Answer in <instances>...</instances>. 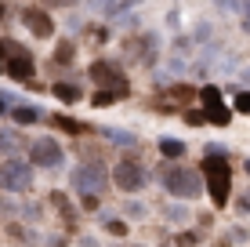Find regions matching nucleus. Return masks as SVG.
Segmentation results:
<instances>
[{
	"label": "nucleus",
	"mask_w": 250,
	"mask_h": 247,
	"mask_svg": "<svg viewBox=\"0 0 250 247\" xmlns=\"http://www.w3.org/2000/svg\"><path fill=\"white\" fill-rule=\"evenodd\" d=\"M4 66H7V62H4V51H0V69H4Z\"/></svg>",
	"instance_id": "obj_19"
},
{
	"label": "nucleus",
	"mask_w": 250,
	"mask_h": 247,
	"mask_svg": "<svg viewBox=\"0 0 250 247\" xmlns=\"http://www.w3.org/2000/svg\"><path fill=\"white\" fill-rule=\"evenodd\" d=\"M163 189L174 193V197L192 200V197H200V189H203V175L192 171V167H182V164H167L163 167Z\"/></svg>",
	"instance_id": "obj_2"
},
{
	"label": "nucleus",
	"mask_w": 250,
	"mask_h": 247,
	"mask_svg": "<svg viewBox=\"0 0 250 247\" xmlns=\"http://www.w3.org/2000/svg\"><path fill=\"white\" fill-rule=\"evenodd\" d=\"M22 22H25V29H29L33 37H40V40L55 37V19H51L44 7H25V11H22Z\"/></svg>",
	"instance_id": "obj_7"
},
{
	"label": "nucleus",
	"mask_w": 250,
	"mask_h": 247,
	"mask_svg": "<svg viewBox=\"0 0 250 247\" xmlns=\"http://www.w3.org/2000/svg\"><path fill=\"white\" fill-rule=\"evenodd\" d=\"M33 185V167L25 160H4L0 164V189L7 193H25Z\"/></svg>",
	"instance_id": "obj_6"
},
{
	"label": "nucleus",
	"mask_w": 250,
	"mask_h": 247,
	"mask_svg": "<svg viewBox=\"0 0 250 247\" xmlns=\"http://www.w3.org/2000/svg\"><path fill=\"white\" fill-rule=\"evenodd\" d=\"M51 91H55V95L62 98V102H76V98H80V91H76L73 84H55V88H51Z\"/></svg>",
	"instance_id": "obj_12"
},
{
	"label": "nucleus",
	"mask_w": 250,
	"mask_h": 247,
	"mask_svg": "<svg viewBox=\"0 0 250 247\" xmlns=\"http://www.w3.org/2000/svg\"><path fill=\"white\" fill-rule=\"evenodd\" d=\"M29 160L37 167H58V164H62V146H58L55 138H40V142H33Z\"/></svg>",
	"instance_id": "obj_9"
},
{
	"label": "nucleus",
	"mask_w": 250,
	"mask_h": 247,
	"mask_svg": "<svg viewBox=\"0 0 250 247\" xmlns=\"http://www.w3.org/2000/svg\"><path fill=\"white\" fill-rule=\"evenodd\" d=\"M87 73H91V80L105 91V95L94 98V106H109V102H116V98H127V76L120 73L116 62H105V58H102V62H91Z\"/></svg>",
	"instance_id": "obj_1"
},
{
	"label": "nucleus",
	"mask_w": 250,
	"mask_h": 247,
	"mask_svg": "<svg viewBox=\"0 0 250 247\" xmlns=\"http://www.w3.org/2000/svg\"><path fill=\"white\" fill-rule=\"evenodd\" d=\"M160 153H163V157H182L185 146H182V142H174V138H163L160 142Z\"/></svg>",
	"instance_id": "obj_13"
},
{
	"label": "nucleus",
	"mask_w": 250,
	"mask_h": 247,
	"mask_svg": "<svg viewBox=\"0 0 250 247\" xmlns=\"http://www.w3.org/2000/svg\"><path fill=\"white\" fill-rule=\"evenodd\" d=\"M105 164H98V160H87V164H80L73 171V189L80 193V197H94V193H102L105 189Z\"/></svg>",
	"instance_id": "obj_4"
},
{
	"label": "nucleus",
	"mask_w": 250,
	"mask_h": 247,
	"mask_svg": "<svg viewBox=\"0 0 250 247\" xmlns=\"http://www.w3.org/2000/svg\"><path fill=\"white\" fill-rule=\"evenodd\" d=\"M203 178L207 185H210V197L218 207H225L229 203V185H232V167L225 157H207L203 160Z\"/></svg>",
	"instance_id": "obj_3"
},
{
	"label": "nucleus",
	"mask_w": 250,
	"mask_h": 247,
	"mask_svg": "<svg viewBox=\"0 0 250 247\" xmlns=\"http://www.w3.org/2000/svg\"><path fill=\"white\" fill-rule=\"evenodd\" d=\"M73 55H76L73 44H58L55 55H51V62H55V66H73Z\"/></svg>",
	"instance_id": "obj_11"
},
{
	"label": "nucleus",
	"mask_w": 250,
	"mask_h": 247,
	"mask_svg": "<svg viewBox=\"0 0 250 247\" xmlns=\"http://www.w3.org/2000/svg\"><path fill=\"white\" fill-rule=\"evenodd\" d=\"M247 171H250V164H247Z\"/></svg>",
	"instance_id": "obj_22"
},
{
	"label": "nucleus",
	"mask_w": 250,
	"mask_h": 247,
	"mask_svg": "<svg viewBox=\"0 0 250 247\" xmlns=\"http://www.w3.org/2000/svg\"><path fill=\"white\" fill-rule=\"evenodd\" d=\"M0 19H4V0H0Z\"/></svg>",
	"instance_id": "obj_20"
},
{
	"label": "nucleus",
	"mask_w": 250,
	"mask_h": 247,
	"mask_svg": "<svg viewBox=\"0 0 250 247\" xmlns=\"http://www.w3.org/2000/svg\"><path fill=\"white\" fill-rule=\"evenodd\" d=\"M15 120L19 124H33L37 120V109H15Z\"/></svg>",
	"instance_id": "obj_14"
},
{
	"label": "nucleus",
	"mask_w": 250,
	"mask_h": 247,
	"mask_svg": "<svg viewBox=\"0 0 250 247\" xmlns=\"http://www.w3.org/2000/svg\"><path fill=\"white\" fill-rule=\"evenodd\" d=\"M239 207H243V211H247V215H250V189L243 193V197H239Z\"/></svg>",
	"instance_id": "obj_17"
},
{
	"label": "nucleus",
	"mask_w": 250,
	"mask_h": 247,
	"mask_svg": "<svg viewBox=\"0 0 250 247\" xmlns=\"http://www.w3.org/2000/svg\"><path fill=\"white\" fill-rule=\"evenodd\" d=\"M0 113H4V102H0Z\"/></svg>",
	"instance_id": "obj_21"
},
{
	"label": "nucleus",
	"mask_w": 250,
	"mask_h": 247,
	"mask_svg": "<svg viewBox=\"0 0 250 247\" xmlns=\"http://www.w3.org/2000/svg\"><path fill=\"white\" fill-rule=\"evenodd\" d=\"M145 182H149V171L138 160H120L113 167V185L120 193H138V189H145Z\"/></svg>",
	"instance_id": "obj_5"
},
{
	"label": "nucleus",
	"mask_w": 250,
	"mask_h": 247,
	"mask_svg": "<svg viewBox=\"0 0 250 247\" xmlns=\"http://www.w3.org/2000/svg\"><path fill=\"white\" fill-rule=\"evenodd\" d=\"M47 4H55V7H73L76 0H47Z\"/></svg>",
	"instance_id": "obj_18"
},
{
	"label": "nucleus",
	"mask_w": 250,
	"mask_h": 247,
	"mask_svg": "<svg viewBox=\"0 0 250 247\" xmlns=\"http://www.w3.org/2000/svg\"><path fill=\"white\" fill-rule=\"evenodd\" d=\"M203 113H207V120H210V124H218V127H225V124L232 120V109H225L221 102H207V106H203Z\"/></svg>",
	"instance_id": "obj_10"
},
{
	"label": "nucleus",
	"mask_w": 250,
	"mask_h": 247,
	"mask_svg": "<svg viewBox=\"0 0 250 247\" xmlns=\"http://www.w3.org/2000/svg\"><path fill=\"white\" fill-rule=\"evenodd\" d=\"M55 124L62 127V131H73V135H76V131H83V127H80V124H73L69 116H55Z\"/></svg>",
	"instance_id": "obj_15"
},
{
	"label": "nucleus",
	"mask_w": 250,
	"mask_h": 247,
	"mask_svg": "<svg viewBox=\"0 0 250 247\" xmlns=\"http://www.w3.org/2000/svg\"><path fill=\"white\" fill-rule=\"evenodd\" d=\"M4 73L11 76V80H33V73H37V66H33V55L29 51H19V47H11V58H7V66H4Z\"/></svg>",
	"instance_id": "obj_8"
},
{
	"label": "nucleus",
	"mask_w": 250,
	"mask_h": 247,
	"mask_svg": "<svg viewBox=\"0 0 250 247\" xmlns=\"http://www.w3.org/2000/svg\"><path fill=\"white\" fill-rule=\"evenodd\" d=\"M236 109L239 113H250V91H239L236 95Z\"/></svg>",
	"instance_id": "obj_16"
}]
</instances>
